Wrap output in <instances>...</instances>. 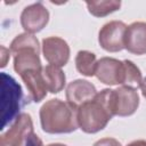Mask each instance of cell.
<instances>
[{
    "label": "cell",
    "instance_id": "30bf717a",
    "mask_svg": "<svg viewBox=\"0 0 146 146\" xmlns=\"http://www.w3.org/2000/svg\"><path fill=\"white\" fill-rule=\"evenodd\" d=\"M96 95H97L96 87L91 82L82 79H78L70 82L65 91L67 103L76 110L82 104L91 100Z\"/></svg>",
    "mask_w": 146,
    "mask_h": 146
},
{
    "label": "cell",
    "instance_id": "d6986e66",
    "mask_svg": "<svg viewBox=\"0 0 146 146\" xmlns=\"http://www.w3.org/2000/svg\"><path fill=\"white\" fill-rule=\"evenodd\" d=\"M92 146H122V145L115 138L106 137V138H102V139L97 140Z\"/></svg>",
    "mask_w": 146,
    "mask_h": 146
},
{
    "label": "cell",
    "instance_id": "5bb4252c",
    "mask_svg": "<svg viewBox=\"0 0 146 146\" xmlns=\"http://www.w3.org/2000/svg\"><path fill=\"white\" fill-rule=\"evenodd\" d=\"M96 55L88 50H80L75 56V66L80 74L84 76H94L97 67Z\"/></svg>",
    "mask_w": 146,
    "mask_h": 146
},
{
    "label": "cell",
    "instance_id": "ac0fdd59",
    "mask_svg": "<svg viewBox=\"0 0 146 146\" xmlns=\"http://www.w3.org/2000/svg\"><path fill=\"white\" fill-rule=\"evenodd\" d=\"M13 146H43V144L34 130L31 129L22 135Z\"/></svg>",
    "mask_w": 146,
    "mask_h": 146
},
{
    "label": "cell",
    "instance_id": "ffe728a7",
    "mask_svg": "<svg viewBox=\"0 0 146 146\" xmlns=\"http://www.w3.org/2000/svg\"><path fill=\"white\" fill-rule=\"evenodd\" d=\"M10 50L7 49L6 47L1 46V67H5L7 65L8 59L10 58Z\"/></svg>",
    "mask_w": 146,
    "mask_h": 146
},
{
    "label": "cell",
    "instance_id": "603a6c76",
    "mask_svg": "<svg viewBox=\"0 0 146 146\" xmlns=\"http://www.w3.org/2000/svg\"><path fill=\"white\" fill-rule=\"evenodd\" d=\"M47 146H67V145H64V144H59V143H55V144H49Z\"/></svg>",
    "mask_w": 146,
    "mask_h": 146
},
{
    "label": "cell",
    "instance_id": "7c38bea8",
    "mask_svg": "<svg viewBox=\"0 0 146 146\" xmlns=\"http://www.w3.org/2000/svg\"><path fill=\"white\" fill-rule=\"evenodd\" d=\"M31 129H33L31 115L27 113H21L19 116L14 121L11 127L1 135L0 146H13L23 133Z\"/></svg>",
    "mask_w": 146,
    "mask_h": 146
},
{
    "label": "cell",
    "instance_id": "7402d4cb",
    "mask_svg": "<svg viewBox=\"0 0 146 146\" xmlns=\"http://www.w3.org/2000/svg\"><path fill=\"white\" fill-rule=\"evenodd\" d=\"M140 89H141V94H143V96L146 98V78L143 79L141 84H140Z\"/></svg>",
    "mask_w": 146,
    "mask_h": 146
},
{
    "label": "cell",
    "instance_id": "9a60e30c",
    "mask_svg": "<svg viewBox=\"0 0 146 146\" xmlns=\"http://www.w3.org/2000/svg\"><path fill=\"white\" fill-rule=\"evenodd\" d=\"M88 11L95 17L107 16L121 7L120 0H97V1H86Z\"/></svg>",
    "mask_w": 146,
    "mask_h": 146
},
{
    "label": "cell",
    "instance_id": "9c48e42d",
    "mask_svg": "<svg viewBox=\"0 0 146 146\" xmlns=\"http://www.w3.org/2000/svg\"><path fill=\"white\" fill-rule=\"evenodd\" d=\"M70 46L59 36H48L42 40V54L44 59L55 66L62 67L68 63Z\"/></svg>",
    "mask_w": 146,
    "mask_h": 146
},
{
    "label": "cell",
    "instance_id": "7a4b0ae2",
    "mask_svg": "<svg viewBox=\"0 0 146 146\" xmlns=\"http://www.w3.org/2000/svg\"><path fill=\"white\" fill-rule=\"evenodd\" d=\"M112 89H103L89 102L82 104L76 112L78 125L86 133H96L114 116L112 107Z\"/></svg>",
    "mask_w": 146,
    "mask_h": 146
},
{
    "label": "cell",
    "instance_id": "52a82bcc",
    "mask_svg": "<svg viewBox=\"0 0 146 146\" xmlns=\"http://www.w3.org/2000/svg\"><path fill=\"white\" fill-rule=\"evenodd\" d=\"M49 22V11L42 2L26 6L21 14V25L26 33H38Z\"/></svg>",
    "mask_w": 146,
    "mask_h": 146
},
{
    "label": "cell",
    "instance_id": "4fadbf2b",
    "mask_svg": "<svg viewBox=\"0 0 146 146\" xmlns=\"http://www.w3.org/2000/svg\"><path fill=\"white\" fill-rule=\"evenodd\" d=\"M42 75L49 92L58 94L64 89L66 83V76L60 67L49 64L43 67Z\"/></svg>",
    "mask_w": 146,
    "mask_h": 146
},
{
    "label": "cell",
    "instance_id": "277c9868",
    "mask_svg": "<svg viewBox=\"0 0 146 146\" xmlns=\"http://www.w3.org/2000/svg\"><path fill=\"white\" fill-rule=\"evenodd\" d=\"M1 76V130L19 116L23 104L21 84L10 75L2 72Z\"/></svg>",
    "mask_w": 146,
    "mask_h": 146
},
{
    "label": "cell",
    "instance_id": "5b68a950",
    "mask_svg": "<svg viewBox=\"0 0 146 146\" xmlns=\"http://www.w3.org/2000/svg\"><path fill=\"white\" fill-rule=\"evenodd\" d=\"M128 26L121 21H111L103 25L98 33L100 47L108 52H117L124 49V38Z\"/></svg>",
    "mask_w": 146,
    "mask_h": 146
},
{
    "label": "cell",
    "instance_id": "ba28073f",
    "mask_svg": "<svg viewBox=\"0 0 146 146\" xmlns=\"http://www.w3.org/2000/svg\"><path fill=\"white\" fill-rule=\"evenodd\" d=\"M124 63L112 57H102L97 62L96 73L97 79L107 86L123 84Z\"/></svg>",
    "mask_w": 146,
    "mask_h": 146
},
{
    "label": "cell",
    "instance_id": "3957f363",
    "mask_svg": "<svg viewBox=\"0 0 146 146\" xmlns=\"http://www.w3.org/2000/svg\"><path fill=\"white\" fill-rule=\"evenodd\" d=\"M78 110L58 98L46 102L39 112L41 128L47 133H71L78 125Z\"/></svg>",
    "mask_w": 146,
    "mask_h": 146
},
{
    "label": "cell",
    "instance_id": "8992f818",
    "mask_svg": "<svg viewBox=\"0 0 146 146\" xmlns=\"http://www.w3.org/2000/svg\"><path fill=\"white\" fill-rule=\"evenodd\" d=\"M139 106V95L136 89L122 86L112 92L113 114L116 116H130Z\"/></svg>",
    "mask_w": 146,
    "mask_h": 146
},
{
    "label": "cell",
    "instance_id": "e0dca14e",
    "mask_svg": "<svg viewBox=\"0 0 146 146\" xmlns=\"http://www.w3.org/2000/svg\"><path fill=\"white\" fill-rule=\"evenodd\" d=\"M22 48H38V49H40V44H39L36 36H34L33 34L26 33V32L18 34L10 43V52L13 54V52H15Z\"/></svg>",
    "mask_w": 146,
    "mask_h": 146
},
{
    "label": "cell",
    "instance_id": "2e32d148",
    "mask_svg": "<svg viewBox=\"0 0 146 146\" xmlns=\"http://www.w3.org/2000/svg\"><path fill=\"white\" fill-rule=\"evenodd\" d=\"M124 74H123V84L125 87H130L133 89H138L140 88L141 81H143V76H141V72L139 70V67L131 60L129 59H124Z\"/></svg>",
    "mask_w": 146,
    "mask_h": 146
},
{
    "label": "cell",
    "instance_id": "8fae6325",
    "mask_svg": "<svg viewBox=\"0 0 146 146\" xmlns=\"http://www.w3.org/2000/svg\"><path fill=\"white\" fill-rule=\"evenodd\" d=\"M124 49L135 55L146 54V22H133L128 26Z\"/></svg>",
    "mask_w": 146,
    "mask_h": 146
},
{
    "label": "cell",
    "instance_id": "6da1fadb",
    "mask_svg": "<svg viewBox=\"0 0 146 146\" xmlns=\"http://www.w3.org/2000/svg\"><path fill=\"white\" fill-rule=\"evenodd\" d=\"M14 70L25 83L30 97L34 103H40L47 96V86L42 75L40 49L22 48L13 52Z\"/></svg>",
    "mask_w": 146,
    "mask_h": 146
},
{
    "label": "cell",
    "instance_id": "44dd1931",
    "mask_svg": "<svg viewBox=\"0 0 146 146\" xmlns=\"http://www.w3.org/2000/svg\"><path fill=\"white\" fill-rule=\"evenodd\" d=\"M127 146H146V140L144 139H138V140H133L130 144H128Z\"/></svg>",
    "mask_w": 146,
    "mask_h": 146
}]
</instances>
